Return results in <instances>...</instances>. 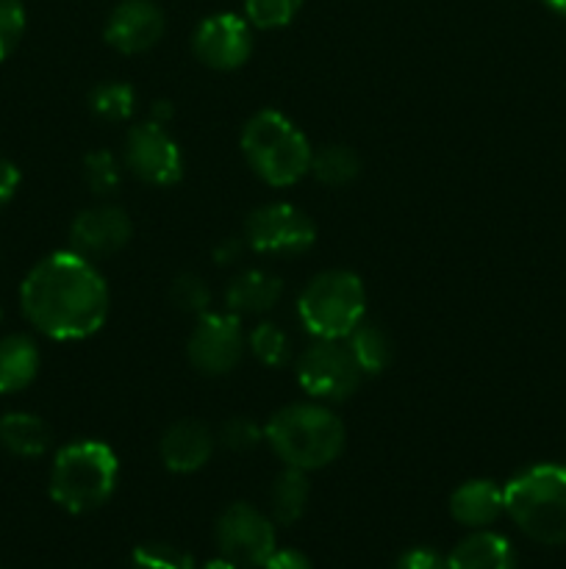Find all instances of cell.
<instances>
[{
  "label": "cell",
  "mask_w": 566,
  "mask_h": 569,
  "mask_svg": "<svg viewBox=\"0 0 566 569\" xmlns=\"http://www.w3.org/2000/svg\"><path fill=\"white\" fill-rule=\"evenodd\" d=\"M303 0H244V20L261 31H275L297 17Z\"/></svg>",
  "instance_id": "cell-27"
},
{
  "label": "cell",
  "mask_w": 566,
  "mask_h": 569,
  "mask_svg": "<svg viewBox=\"0 0 566 569\" xmlns=\"http://www.w3.org/2000/svg\"><path fill=\"white\" fill-rule=\"evenodd\" d=\"M242 153L250 170L266 187L286 189L311 172V150L305 133L275 109L255 111L242 131Z\"/></svg>",
  "instance_id": "cell-5"
},
{
  "label": "cell",
  "mask_w": 566,
  "mask_h": 569,
  "mask_svg": "<svg viewBox=\"0 0 566 569\" xmlns=\"http://www.w3.org/2000/svg\"><path fill=\"white\" fill-rule=\"evenodd\" d=\"M200 569H239V567H236V565H231V561H228V559H222V556H220V559H211V561H205V565L200 567Z\"/></svg>",
  "instance_id": "cell-37"
},
{
  "label": "cell",
  "mask_w": 566,
  "mask_h": 569,
  "mask_svg": "<svg viewBox=\"0 0 566 569\" xmlns=\"http://www.w3.org/2000/svg\"><path fill=\"white\" fill-rule=\"evenodd\" d=\"M17 187H20V170L0 156V209L14 198Z\"/></svg>",
  "instance_id": "cell-34"
},
{
  "label": "cell",
  "mask_w": 566,
  "mask_h": 569,
  "mask_svg": "<svg viewBox=\"0 0 566 569\" xmlns=\"http://www.w3.org/2000/svg\"><path fill=\"white\" fill-rule=\"evenodd\" d=\"M170 298L183 315H192V317H203L211 311V289L209 283L203 281L200 276L194 272H183L172 281L170 289Z\"/></svg>",
  "instance_id": "cell-29"
},
{
  "label": "cell",
  "mask_w": 566,
  "mask_h": 569,
  "mask_svg": "<svg viewBox=\"0 0 566 569\" xmlns=\"http://www.w3.org/2000/svg\"><path fill=\"white\" fill-rule=\"evenodd\" d=\"M26 320L55 342H81L109 317V283L92 259L75 250L50 253L20 287Z\"/></svg>",
  "instance_id": "cell-1"
},
{
  "label": "cell",
  "mask_w": 566,
  "mask_h": 569,
  "mask_svg": "<svg viewBox=\"0 0 566 569\" xmlns=\"http://www.w3.org/2000/svg\"><path fill=\"white\" fill-rule=\"evenodd\" d=\"M544 3H547L553 11H558V14L566 17V0H544Z\"/></svg>",
  "instance_id": "cell-38"
},
{
  "label": "cell",
  "mask_w": 566,
  "mask_h": 569,
  "mask_svg": "<svg viewBox=\"0 0 566 569\" xmlns=\"http://www.w3.org/2000/svg\"><path fill=\"white\" fill-rule=\"evenodd\" d=\"M166 17L153 0H122L105 20V42L125 56L148 53L161 42Z\"/></svg>",
  "instance_id": "cell-13"
},
{
  "label": "cell",
  "mask_w": 566,
  "mask_h": 569,
  "mask_svg": "<svg viewBox=\"0 0 566 569\" xmlns=\"http://www.w3.org/2000/svg\"><path fill=\"white\" fill-rule=\"evenodd\" d=\"M83 181L94 198H111L122 187V164L109 150H92L83 159Z\"/></svg>",
  "instance_id": "cell-25"
},
{
  "label": "cell",
  "mask_w": 566,
  "mask_h": 569,
  "mask_svg": "<svg viewBox=\"0 0 566 569\" xmlns=\"http://www.w3.org/2000/svg\"><path fill=\"white\" fill-rule=\"evenodd\" d=\"M361 378L364 372L358 370L347 345L333 339H314V345L297 359L300 389L320 403H342L353 398Z\"/></svg>",
  "instance_id": "cell-7"
},
{
  "label": "cell",
  "mask_w": 566,
  "mask_h": 569,
  "mask_svg": "<svg viewBox=\"0 0 566 569\" xmlns=\"http://www.w3.org/2000/svg\"><path fill=\"white\" fill-rule=\"evenodd\" d=\"M347 350L353 353L355 365L364 376H381L388 370L394 359V345L388 339V333L383 331L375 322L364 320L347 339H344Z\"/></svg>",
  "instance_id": "cell-21"
},
{
  "label": "cell",
  "mask_w": 566,
  "mask_h": 569,
  "mask_svg": "<svg viewBox=\"0 0 566 569\" xmlns=\"http://www.w3.org/2000/svg\"><path fill=\"white\" fill-rule=\"evenodd\" d=\"M247 348L264 367H283L289 361V337L275 322H259L250 331Z\"/></svg>",
  "instance_id": "cell-26"
},
{
  "label": "cell",
  "mask_w": 566,
  "mask_h": 569,
  "mask_svg": "<svg viewBox=\"0 0 566 569\" xmlns=\"http://www.w3.org/2000/svg\"><path fill=\"white\" fill-rule=\"evenodd\" d=\"M361 172V159L347 144H325L311 156V176L325 187H347Z\"/></svg>",
  "instance_id": "cell-23"
},
{
  "label": "cell",
  "mask_w": 566,
  "mask_h": 569,
  "mask_svg": "<svg viewBox=\"0 0 566 569\" xmlns=\"http://www.w3.org/2000/svg\"><path fill=\"white\" fill-rule=\"evenodd\" d=\"M26 33V6L22 0H0V61L9 59Z\"/></svg>",
  "instance_id": "cell-31"
},
{
  "label": "cell",
  "mask_w": 566,
  "mask_h": 569,
  "mask_svg": "<svg viewBox=\"0 0 566 569\" xmlns=\"http://www.w3.org/2000/svg\"><path fill=\"white\" fill-rule=\"evenodd\" d=\"M309 472L286 467L270 489V509L275 522H281V526L297 522L305 515V509H309Z\"/></svg>",
  "instance_id": "cell-22"
},
{
  "label": "cell",
  "mask_w": 566,
  "mask_h": 569,
  "mask_svg": "<svg viewBox=\"0 0 566 569\" xmlns=\"http://www.w3.org/2000/svg\"><path fill=\"white\" fill-rule=\"evenodd\" d=\"M216 442L225 450H233V453H247V450L259 448L264 442V428L250 420V417H231V420L222 422Z\"/></svg>",
  "instance_id": "cell-30"
},
{
  "label": "cell",
  "mask_w": 566,
  "mask_h": 569,
  "mask_svg": "<svg viewBox=\"0 0 566 569\" xmlns=\"http://www.w3.org/2000/svg\"><path fill=\"white\" fill-rule=\"evenodd\" d=\"M283 298V281L266 270H244L228 283L225 306L231 315H270Z\"/></svg>",
  "instance_id": "cell-17"
},
{
  "label": "cell",
  "mask_w": 566,
  "mask_h": 569,
  "mask_svg": "<svg viewBox=\"0 0 566 569\" xmlns=\"http://www.w3.org/2000/svg\"><path fill=\"white\" fill-rule=\"evenodd\" d=\"M244 237L242 239H225V242H220L214 248V261L216 264H233V261H239V256H242V248H244Z\"/></svg>",
  "instance_id": "cell-35"
},
{
  "label": "cell",
  "mask_w": 566,
  "mask_h": 569,
  "mask_svg": "<svg viewBox=\"0 0 566 569\" xmlns=\"http://www.w3.org/2000/svg\"><path fill=\"white\" fill-rule=\"evenodd\" d=\"M242 326L236 315H209L198 317V326L189 333L186 356L192 367L203 376H228L244 356Z\"/></svg>",
  "instance_id": "cell-11"
},
{
  "label": "cell",
  "mask_w": 566,
  "mask_h": 569,
  "mask_svg": "<svg viewBox=\"0 0 566 569\" xmlns=\"http://www.w3.org/2000/svg\"><path fill=\"white\" fill-rule=\"evenodd\" d=\"M216 548L239 569L264 567L275 553V526L250 503H233L216 520Z\"/></svg>",
  "instance_id": "cell-9"
},
{
  "label": "cell",
  "mask_w": 566,
  "mask_h": 569,
  "mask_svg": "<svg viewBox=\"0 0 566 569\" xmlns=\"http://www.w3.org/2000/svg\"><path fill=\"white\" fill-rule=\"evenodd\" d=\"M394 569H447V559L431 548H411L400 556Z\"/></svg>",
  "instance_id": "cell-32"
},
{
  "label": "cell",
  "mask_w": 566,
  "mask_h": 569,
  "mask_svg": "<svg viewBox=\"0 0 566 569\" xmlns=\"http://www.w3.org/2000/svg\"><path fill=\"white\" fill-rule=\"evenodd\" d=\"M505 515L527 539L547 548L566 545V467L533 465L503 487Z\"/></svg>",
  "instance_id": "cell-3"
},
{
  "label": "cell",
  "mask_w": 566,
  "mask_h": 569,
  "mask_svg": "<svg viewBox=\"0 0 566 569\" xmlns=\"http://www.w3.org/2000/svg\"><path fill=\"white\" fill-rule=\"evenodd\" d=\"M89 109L105 122H122L137 109V92L122 81H105L89 92Z\"/></svg>",
  "instance_id": "cell-24"
},
{
  "label": "cell",
  "mask_w": 566,
  "mask_h": 569,
  "mask_svg": "<svg viewBox=\"0 0 566 569\" xmlns=\"http://www.w3.org/2000/svg\"><path fill=\"white\" fill-rule=\"evenodd\" d=\"M192 50L211 70H239L253 56V26L231 11L211 14L194 28Z\"/></svg>",
  "instance_id": "cell-12"
},
{
  "label": "cell",
  "mask_w": 566,
  "mask_h": 569,
  "mask_svg": "<svg viewBox=\"0 0 566 569\" xmlns=\"http://www.w3.org/2000/svg\"><path fill=\"white\" fill-rule=\"evenodd\" d=\"M120 481V461L109 445L98 439H78L55 453L50 467V498L70 515H89L114 495Z\"/></svg>",
  "instance_id": "cell-4"
},
{
  "label": "cell",
  "mask_w": 566,
  "mask_h": 569,
  "mask_svg": "<svg viewBox=\"0 0 566 569\" xmlns=\"http://www.w3.org/2000/svg\"><path fill=\"white\" fill-rule=\"evenodd\" d=\"M122 161L133 178L150 187H172L183 178L181 148L159 122H142L128 131Z\"/></svg>",
  "instance_id": "cell-10"
},
{
  "label": "cell",
  "mask_w": 566,
  "mask_h": 569,
  "mask_svg": "<svg viewBox=\"0 0 566 569\" xmlns=\"http://www.w3.org/2000/svg\"><path fill=\"white\" fill-rule=\"evenodd\" d=\"M39 372V348L26 333L0 339V395H14L31 387Z\"/></svg>",
  "instance_id": "cell-20"
},
{
  "label": "cell",
  "mask_w": 566,
  "mask_h": 569,
  "mask_svg": "<svg viewBox=\"0 0 566 569\" xmlns=\"http://www.w3.org/2000/svg\"><path fill=\"white\" fill-rule=\"evenodd\" d=\"M447 569H516L514 545L499 533L472 531L447 556Z\"/></svg>",
  "instance_id": "cell-18"
},
{
  "label": "cell",
  "mask_w": 566,
  "mask_h": 569,
  "mask_svg": "<svg viewBox=\"0 0 566 569\" xmlns=\"http://www.w3.org/2000/svg\"><path fill=\"white\" fill-rule=\"evenodd\" d=\"M170 117H172V106L170 103H155L153 106V120H150V122H159V126H164Z\"/></svg>",
  "instance_id": "cell-36"
},
{
  "label": "cell",
  "mask_w": 566,
  "mask_h": 569,
  "mask_svg": "<svg viewBox=\"0 0 566 569\" xmlns=\"http://www.w3.org/2000/svg\"><path fill=\"white\" fill-rule=\"evenodd\" d=\"M297 320L314 339L344 342L366 320V289L355 272L325 270L297 298Z\"/></svg>",
  "instance_id": "cell-6"
},
{
  "label": "cell",
  "mask_w": 566,
  "mask_h": 569,
  "mask_svg": "<svg viewBox=\"0 0 566 569\" xmlns=\"http://www.w3.org/2000/svg\"><path fill=\"white\" fill-rule=\"evenodd\" d=\"M53 445L50 426L28 411H9L0 417V448L20 459H39Z\"/></svg>",
  "instance_id": "cell-19"
},
{
  "label": "cell",
  "mask_w": 566,
  "mask_h": 569,
  "mask_svg": "<svg viewBox=\"0 0 566 569\" xmlns=\"http://www.w3.org/2000/svg\"><path fill=\"white\" fill-rule=\"evenodd\" d=\"M216 448V437L198 420L172 422L159 442L161 465L178 476L203 470Z\"/></svg>",
  "instance_id": "cell-15"
},
{
  "label": "cell",
  "mask_w": 566,
  "mask_h": 569,
  "mask_svg": "<svg viewBox=\"0 0 566 569\" xmlns=\"http://www.w3.org/2000/svg\"><path fill=\"white\" fill-rule=\"evenodd\" d=\"M264 569H311V561L309 556L294 548H275V553L264 561Z\"/></svg>",
  "instance_id": "cell-33"
},
{
  "label": "cell",
  "mask_w": 566,
  "mask_h": 569,
  "mask_svg": "<svg viewBox=\"0 0 566 569\" xmlns=\"http://www.w3.org/2000/svg\"><path fill=\"white\" fill-rule=\"evenodd\" d=\"M264 442L294 470L314 472L342 456L347 431L325 403H292L277 409L264 426Z\"/></svg>",
  "instance_id": "cell-2"
},
{
  "label": "cell",
  "mask_w": 566,
  "mask_h": 569,
  "mask_svg": "<svg viewBox=\"0 0 566 569\" xmlns=\"http://www.w3.org/2000/svg\"><path fill=\"white\" fill-rule=\"evenodd\" d=\"M449 515L458 526L481 531L497 522L505 515V495L503 487H497L488 478H475L466 481L449 495Z\"/></svg>",
  "instance_id": "cell-16"
},
{
  "label": "cell",
  "mask_w": 566,
  "mask_h": 569,
  "mask_svg": "<svg viewBox=\"0 0 566 569\" xmlns=\"http://www.w3.org/2000/svg\"><path fill=\"white\" fill-rule=\"evenodd\" d=\"M131 220L120 206H92L83 209L81 214L72 220L70 226V244L75 253L87 256V259H103V256H114L131 242Z\"/></svg>",
  "instance_id": "cell-14"
},
{
  "label": "cell",
  "mask_w": 566,
  "mask_h": 569,
  "mask_svg": "<svg viewBox=\"0 0 566 569\" xmlns=\"http://www.w3.org/2000/svg\"><path fill=\"white\" fill-rule=\"evenodd\" d=\"M131 569H194V559L175 545L148 542L133 548Z\"/></svg>",
  "instance_id": "cell-28"
},
{
  "label": "cell",
  "mask_w": 566,
  "mask_h": 569,
  "mask_svg": "<svg viewBox=\"0 0 566 569\" xmlns=\"http://www.w3.org/2000/svg\"><path fill=\"white\" fill-rule=\"evenodd\" d=\"M244 242L264 256H300L314 248L316 226L292 203H266L244 222Z\"/></svg>",
  "instance_id": "cell-8"
}]
</instances>
